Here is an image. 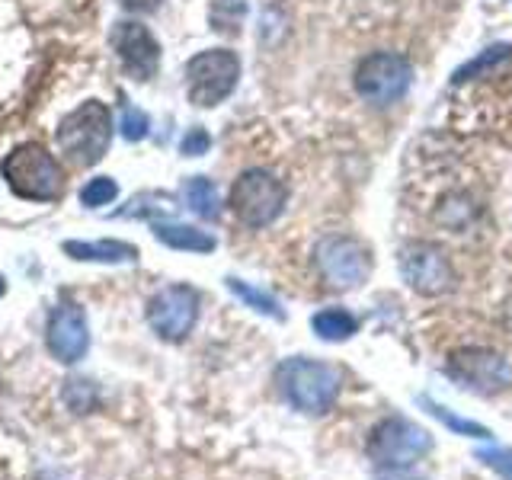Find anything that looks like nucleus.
I'll use <instances>...</instances> for the list:
<instances>
[{"label":"nucleus","mask_w":512,"mask_h":480,"mask_svg":"<svg viewBox=\"0 0 512 480\" xmlns=\"http://www.w3.org/2000/svg\"><path fill=\"white\" fill-rule=\"evenodd\" d=\"M55 141L61 157L74 167H96L109 154L112 144V112L100 100L74 106L58 119Z\"/></svg>","instance_id":"1"},{"label":"nucleus","mask_w":512,"mask_h":480,"mask_svg":"<svg viewBox=\"0 0 512 480\" xmlns=\"http://www.w3.org/2000/svg\"><path fill=\"white\" fill-rule=\"evenodd\" d=\"M276 384L282 397L301 413H327L336 397H340V372L327 362H314V359H285L276 368Z\"/></svg>","instance_id":"2"},{"label":"nucleus","mask_w":512,"mask_h":480,"mask_svg":"<svg viewBox=\"0 0 512 480\" xmlns=\"http://www.w3.org/2000/svg\"><path fill=\"white\" fill-rule=\"evenodd\" d=\"M7 186L26 202H55L64 189V173L58 160L42 144H20L0 164Z\"/></svg>","instance_id":"3"},{"label":"nucleus","mask_w":512,"mask_h":480,"mask_svg":"<svg viewBox=\"0 0 512 480\" xmlns=\"http://www.w3.org/2000/svg\"><path fill=\"white\" fill-rule=\"evenodd\" d=\"M288 202V189L272 170L263 167H250L234 180L231 186V212L237 215L240 224L247 228H269L285 212Z\"/></svg>","instance_id":"4"},{"label":"nucleus","mask_w":512,"mask_h":480,"mask_svg":"<svg viewBox=\"0 0 512 480\" xmlns=\"http://www.w3.org/2000/svg\"><path fill=\"white\" fill-rule=\"evenodd\" d=\"M240 80V58L231 48H205L186 61V96L192 106L212 109L234 93Z\"/></svg>","instance_id":"5"},{"label":"nucleus","mask_w":512,"mask_h":480,"mask_svg":"<svg viewBox=\"0 0 512 480\" xmlns=\"http://www.w3.org/2000/svg\"><path fill=\"white\" fill-rule=\"evenodd\" d=\"M365 448L378 468H413L432 448V439L426 429L404 420V416H388L372 429Z\"/></svg>","instance_id":"6"},{"label":"nucleus","mask_w":512,"mask_h":480,"mask_svg":"<svg viewBox=\"0 0 512 480\" xmlns=\"http://www.w3.org/2000/svg\"><path fill=\"white\" fill-rule=\"evenodd\" d=\"M445 375L458 381L464 391L493 397L512 384V365L500 352L484 349V346H468V349H455L452 356H448Z\"/></svg>","instance_id":"7"},{"label":"nucleus","mask_w":512,"mask_h":480,"mask_svg":"<svg viewBox=\"0 0 512 480\" xmlns=\"http://www.w3.org/2000/svg\"><path fill=\"white\" fill-rule=\"evenodd\" d=\"M413 68L404 55L394 52H375L359 61L356 68V90L362 100L375 106H391L410 90Z\"/></svg>","instance_id":"8"},{"label":"nucleus","mask_w":512,"mask_h":480,"mask_svg":"<svg viewBox=\"0 0 512 480\" xmlns=\"http://www.w3.org/2000/svg\"><path fill=\"white\" fill-rule=\"evenodd\" d=\"M314 260L320 276L333 288H359L372 276V256H368V250L356 237H343V234L324 237L314 250Z\"/></svg>","instance_id":"9"},{"label":"nucleus","mask_w":512,"mask_h":480,"mask_svg":"<svg viewBox=\"0 0 512 480\" xmlns=\"http://www.w3.org/2000/svg\"><path fill=\"white\" fill-rule=\"evenodd\" d=\"M397 266L404 282L420 295H442L455 282V269L448 263L445 250L426 244V240H410V244L400 247Z\"/></svg>","instance_id":"10"},{"label":"nucleus","mask_w":512,"mask_h":480,"mask_svg":"<svg viewBox=\"0 0 512 480\" xmlns=\"http://www.w3.org/2000/svg\"><path fill=\"white\" fill-rule=\"evenodd\" d=\"M199 320V295L189 285H167L148 301V324L167 343H180Z\"/></svg>","instance_id":"11"},{"label":"nucleus","mask_w":512,"mask_h":480,"mask_svg":"<svg viewBox=\"0 0 512 480\" xmlns=\"http://www.w3.org/2000/svg\"><path fill=\"white\" fill-rule=\"evenodd\" d=\"M109 45L116 52L122 71L132 80H151L160 68V42L154 32L138 20H119L109 32Z\"/></svg>","instance_id":"12"},{"label":"nucleus","mask_w":512,"mask_h":480,"mask_svg":"<svg viewBox=\"0 0 512 480\" xmlns=\"http://www.w3.org/2000/svg\"><path fill=\"white\" fill-rule=\"evenodd\" d=\"M45 343H48V352L64 365H74L84 359L90 349V330H87L84 308L74 301H58L52 314H48Z\"/></svg>","instance_id":"13"},{"label":"nucleus","mask_w":512,"mask_h":480,"mask_svg":"<svg viewBox=\"0 0 512 480\" xmlns=\"http://www.w3.org/2000/svg\"><path fill=\"white\" fill-rule=\"evenodd\" d=\"M64 253L80 263H135L138 247L125 240H64Z\"/></svg>","instance_id":"14"},{"label":"nucleus","mask_w":512,"mask_h":480,"mask_svg":"<svg viewBox=\"0 0 512 480\" xmlns=\"http://www.w3.org/2000/svg\"><path fill=\"white\" fill-rule=\"evenodd\" d=\"M154 237L160 244L186 253H212L218 247L212 234L192 228V224H173V221H154Z\"/></svg>","instance_id":"15"},{"label":"nucleus","mask_w":512,"mask_h":480,"mask_svg":"<svg viewBox=\"0 0 512 480\" xmlns=\"http://www.w3.org/2000/svg\"><path fill=\"white\" fill-rule=\"evenodd\" d=\"M183 199L189 205L192 215H199L205 221H218L221 218V196L218 186L208 180V176H189L183 186Z\"/></svg>","instance_id":"16"},{"label":"nucleus","mask_w":512,"mask_h":480,"mask_svg":"<svg viewBox=\"0 0 512 480\" xmlns=\"http://www.w3.org/2000/svg\"><path fill=\"white\" fill-rule=\"evenodd\" d=\"M311 327H314V333L320 336V340L343 343L359 330V320L352 317L349 311H343V308H327V311H317L311 317Z\"/></svg>","instance_id":"17"},{"label":"nucleus","mask_w":512,"mask_h":480,"mask_svg":"<svg viewBox=\"0 0 512 480\" xmlns=\"http://www.w3.org/2000/svg\"><path fill=\"white\" fill-rule=\"evenodd\" d=\"M173 196L170 192H138V196L128 202L125 208H119V218H151V221H157V218H164V215H170L173 212Z\"/></svg>","instance_id":"18"},{"label":"nucleus","mask_w":512,"mask_h":480,"mask_svg":"<svg viewBox=\"0 0 512 480\" xmlns=\"http://www.w3.org/2000/svg\"><path fill=\"white\" fill-rule=\"evenodd\" d=\"M423 407L436 416V420L445 426V429H452L455 436H468V439H490V429L487 426H480L474 420H464V416H455V413H448L442 404H436V400H423Z\"/></svg>","instance_id":"19"},{"label":"nucleus","mask_w":512,"mask_h":480,"mask_svg":"<svg viewBox=\"0 0 512 480\" xmlns=\"http://www.w3.org/2000/svg\"><path fill=\"white\" fill-rule=\"evenodd\" d=\"M228 288L231 292L247 304V308H253V311H260V314H266V317H276V320H285V311L279 308V301L272 298V295H266V292H260V288H253V285H247V282H240V279H228Z\"/></svg>","instance_id":"20"},{"label":"nucleus","mask_w":512,"mask_h":480,"mask_svg":"<svg viewBox=\"0 0 512 480\" xmlns=\"http://www.w3.org/2000/svg\"><path fill=\"white\" fill-rule=\"evenodd\" d=\"M244 13H247V0H215V7L208 10V20H212L218 32H237Z\"/></svg>","instance_id":"21"},{"label":"nucleus","mask_w":512,"mask_h":480,"mask_svg":"<svg viewBox=\"0 0 512 480\" xmlns=\"http://www.w3.org/2000/svg\"><path fill=\"white\" fill-rule=\"evenodd\" d=\"M119 196V183L112 176H93V180L80 189V205L84 208H103L112 205Z\"/></svg>","instance_id":"22"},{"label":"nucleus","mask_w":512,"mask_h":480,"mask_svg":"<svg viewBox=\"0 0 512 480\" xmlns=\"http://www.w3.org/2000/svg\"><path fill=\"white\" fill-rule=\"evenodd\" d=\"M509 52H512V45H493V48H487L484 55L480 58H474V61H468L464 68L455 74V80H468V77H480L487 68H493V64H500V61H506L509 58Z\"/></svg>","instance_id":"23"},{"label":"nucleus","mask_w":512,"mask_h":480,"mask_svg":"<svg viewBox=\"0 0 512 480\" xmlns=\"http://www.w3.org/2000/svg\"><path fill=\"white\" fill-rule=\"evenodd\" d=\"M119 128H122L125 141H144V138H148V132H151V119H148V112H144V109L125 106Z\"/></svg>","instance_id":"24"},{"label":"nucleus","mask_w":512,"mask_h":480,"mask_svg":"<svg viewBox=\"0 0 512 480\" xmlns=\"http://www.w3.org/2000/svg\"><path fill=\"white\" fill-rule=\"evenodd\" d=\"M477 461L487 464V468L496 471L503 480H512V448H480Z\"/></svg>","instance_id":"25"},{"label":"nucleus","mask_w":512,"mask_h":480,"mask_svg":"<svg viewBox=\"0 0 512 480\" xmlns=\"http://www.w3.org/2000/svg\"><path fill=\"white\" fill-rule=\"evenodd\" d=\"M208 148H212V135L205 132V128H189V132L183 135V141H180V151H183V157H202V154H208Z\"/></svg>","instance_id":"26"},{"label":"nucleus","mask_w":512,"mask_h":480,"mask_svg":"<svg viewBox=\"0 0 512 480\" xmlns=\"http://www.w3.org/2000/svg\"><path fill=\"white\" fill-rule=\"evenodd\" d=\"M119 4L125 7V10H132V13H154L164 0H119Z\"/></svg>","instance_id":"27"},{"label":"nucleus","mask_w":512,"mask_h":480,"mask_svg":"<svg viewBox=\"0 0 512 480\" xmlns=\"http://www.w3.org/2000/svg\"><path fill=\"white\" fill-rule=\"evenodd\" d=\"M375 480H423V477L410 474L407 468H381V471L375 474Z\"/></svg>","instance_id":"28"},{"label":"nucleus","mask_w":512,"mask_h":480,"mask_svg":"<svg viewBox=\"0 0 512 480\" xmlns=\"http://www.w3.org/2000/svg\"><path fill=\"white\" fill-rule=\"evenodd\" d=\"M4 292H7V282H4V276H0V298H4Z\"/></svg>","instance_id":"29"}]
</instances>
